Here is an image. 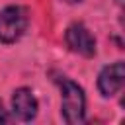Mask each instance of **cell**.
I'll use <instances>...</instances> for the list:
<instances>
[{
	"label": "cell",
	"mask_w": 125,
	"mask_h": 125,
	"mask_svg": "<svg viewBox=\"0 0 125 125\" xmlns=\"http://www.w3.org/2000/svg\"><path fill=\"white\" fill-rule=\"evenodd\" d=\"M57 84L62 92V104H61L62 119L66 123H82L84 111H86V100H84L82 88L68 78H59Z\"/></svg>",
	"instance_id": "6da1fadb"
},
{
	"label": "cell",
	"mask_w": 125,
	"mask_h": 125,
	"mask_svg": "<svg viewBox=\"0 0 125 125\" xmlns=\"http://www.w3.org/2000/svg\"><path fill=\"white\" fill-rule=\"evenodd\" d=\"M0 123H10V115L4 111V107H2V104H0Z\"/></svg>",
	"instance_id": "8992f818"
},
{
	"label": "cell",
	"mask_w": 125,
	"mask_h": 125,
	"mask_svg": "<svg viewBox=\"0 0 125 125\" xmlns=\"http://www.w3.org/2000/svg\"><path fill=\"white\" fill-rule=\"evenodd\" d=\"M12 109L14 115L21 121H31L37 115V100L29 88H18L12 96Z\"/></svg>",
	"instance_id": "5b68a950"
},
{
	"label": "cell",
	"mask_w": 125,
	"mask_h": 125,
	"mask_svg": "<svg viewBox=\"0 0 125 125\" xmlns=\"http://www.w3.org/2000/svg\"><path fill=\"white\" fill-rule=\"evenodd\" d=\"M27 27V12L21 6H8L0 12V41L14 43Z\"/></svg>",
	"instance_id": "7a4b0ae2"
},
{
	"label": "cell",
	"mask_w": 125,
	"mask_h": 125,
	"mask_svg": "<svg viewBox=\"0 0 125 125\" xmlns=\"http://www.w3.org/2000/svg\"><path fill=\"white\" fill-rule=\"evenodd\" d=\"M123 78H125V66L121 61H117L109 66H104L98 76V88H100L102 96L109 98V96L117 94L123 88Z\"/></svg>",
	"instance_id": "277c9868"
},
{
	"label": "cell",
	"mask_w": 125,
	"mask_h": 125,
	"mask_svg": "<svg viewBox=\"0 0 125 125\" xmlns=\"http://www.w3.org/2000/svg\"><path fill=\"white\" fill-rule=\"evenodd\" d=\"M64 41L66 45L70 47V51L78 53V55H84V57H92L96 53V39L94 35L90 33V29L76 21V23H70L66 27V33H64Z\"/></svg>",
	"instance_id": "3957f363"
},
{
	"label": "cell",
	"mask_w": 125,
	"mask_h": 125,
	"mask_svg": "<svg viewBox=\"0 0 125 125\" xmlns=\"http://www.w3.org/2000/svg\"><path fill=\"white\" fill-rule=\"evenodd\" d=\"M64 2H70V4H74V2H80V0H64Z\"/></svg>",
	"instance_id": "52a82bcc"
}]
</instances>
